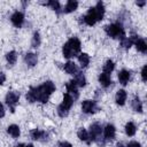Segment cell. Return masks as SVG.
<instances>
[{
    "instance_id": "obj_1",
    "label": "cell",
    "mask_w": 147,
    "mask_h": 147,
    "mask_svg": "<svg viewBox=\"0 0 147 147\" xmlns=\"http://www.w3.org/2000/svg\"><path fill=\"white\" fill-rule=\"evenodd\" d=\"M55 91V85L53 82L47 80L42 85L37 87H31L26 93V100L31 103L36 101H40L41 103H46L51 96V94Z\"/></svg>"
},
{
    "instance_id": "obj_2",
    "label": "cell",
    "mask_w": 147,
    "mask_h": 147,
    "mask_svg": "<svg viewBox=\"0 0 147 147\" xmlns=\"http://www.w3.org/2000/svg\"><path fill=\"white\" fill-rule=\"evenodd\" d=\"M103 15H105V6H103V3H102L101 1H99V2L95 5V7L90 8L88 11H87L82 18H83V21H84L87 25L92 26V25H94L96 22L101 21V20L103 18Z\"/></svg>"
},
{
    "instance_id": "obj_3",
    "label": "cell",
    "mask_w": 147,
    "mask_h": 147,
    "mask_svg": "<svg viewBox=\"0 0 147 147\" xmlns=\"http://www.w3.org/2000/svg\"><path fill=\"white\" fill-rule=\"evenodd\" d=\"M80 51V41L78 38L72 37L70 38L62 47V53L65 59H70L72 56H76Z\"/></svg>"
},
{
    "instance_id": "obj_4",
    "label": "cell",
    "mask_w": 147,
    "mask_h": 147,
    "mask_svg": "<svg viewBox=\"0 0 147 147\" xmlns=\"http://www.w3.org/2000/svg\"><path fill=\"white\" fill-rule=\"evenodd\" d=\"M105 31L106 33L111 37V38H121L123 39L125 37V31L124 28L122 25V23H113V24H108L105 26Z\"/></svg>"
},
{
    "instance_id": "obj_5",
    "label": "cell",
    "mask_w": 147,
    "mask_h": 147,
    "mask_svg": "<svg viewBox=\"0 0 147 147\" xmlns=\"http://www.w3.org/2000/svg\"><path fill=\"white\" fill-rule=\"evenodd\" d=\"M101 133H102L101 125H100L99 123H93V124L90 126V132H88L90 141H95L98 145L103 146L105 141L101 140Z\"/></svg>"
},
{
    "instance_id": "obj_6",
    "label": "cell",
    "mask_w": 147,
    "mask_h": 147,
    "mask_svg": "<svg viewBox=\"0 0 147 147\" xmlns=\"http://www.w3.org/2000/svg\"><path fill=\"white\" fill-rule=\"evenodd\" d=\"M20 100V93L17 92H8L6 95V103L9 106L10 111L14 113L15 111V106Z\"/></svg>"
},
{
    "instance_id": "obj_7",
    "label": "cell",
    "mask_w": 147,
    "mask_h": 147,
    "mask_svg": "<svg viewBox=\"0 0 147 147\" xmlns=\"http://www.w3.org/2000/svg\"><path fill=\"white\" fill-rule=\"evenodd\" d=\"M96 103L95 101H92V100H85L83 101L82 103V110L85 113V114H93L96 111Z\"/></svg>"
},
{
    "instance_id": "obj_8",
    "label": "cell",
    "mask_w": 147,
    "mask_h": 147,
    "mask_svg": "<svg viewBox=\"0 0 147 147\" xmlns=\"http://www.w3.org/2000/svg\"><path fill=\"white\" fill-rule=\"evenodd\" d=\"M65 88H67V91H68L67 93H69V94L72 96L74 100L78 99L79 94H78V88H77V84L75 83V80L68 82V83L65 84Z\"/></svg>"
},
{
    "instance_id": "obj_9",
    "label": "cell",
    "mask_w": 147,
    "mask_h": 147,
    "mask_svg": "<svg viewBox=\"0 0 147 147\" xmlns=\"http://www.w3.org/2000/svg\"><path fill=\"white\" fill-rule=\"evenodd\" d=\"M10 21H11V23H13L16 28H21V26L23 25V23H24V15H23V13H21V11H15V13L11 15Z\"/></svg>"
},
{
    "instance_id": "obj_10",
    "label": "cell",
    "mask_w": 147,
    "mask_h": 147,
    "mask_svg": "<svg viewBox=\"0 0 147 147\" xmlns=\"http://www.w3.org/2000/svg\"><path fill=\"white\" fill-rule=\"evenodd\" d=\"M31 134V138L34 139V140H42V141H46L48 139V133L46 131H40L38 129H34L30 132Z\"/></svg>"
},
{
    "instance_id": "obj_11",
    "label": "cell",
    "mask_w": 147,
    "mask_h": 147,
    "mask_svg": "<svg viewBox=\"0 0 147 147\" xmlns=\"http://www.w3.org/2000/svg\"><path fill=\"white\" fill-rule=\"evenodd\" d=\"M115 134H116V129L113 124H107L105 130H103V136H105V139L106 140H111L115 138Z\"/></svg>"
},
{
    "instance_id": "obj_12",
    "label": "cell",
    "mask_w": 147,
    "mask_h": 147,
    "mask_svg": "<svg viewBox=\"0 0 147 147\" xmlns=\"http://www.w3.org/2000/svg\"><path fill=\"white\" fill-rule=\"evenodd\" d=\"M126 98H127L126 91L125 90H118L117 93H116V96H115L116 103L119 105V106H123L125 103V101H126Z\"/></svg>"
},
{
    "instance_id": "obj_13",
    "label": "cell",
    "mask_w": 147,
    "mask_h": 147,
    "mask_svg": "<svg viewBox=\"0 0 147 147\" xmlns=\"http://www.w3.org/2000/svg\"><path fill=\"white\" fill-rule=\"evenodd\" d=\"M118 80H119V83L122 85H126L129 83V80H130V71H127L125 69L121 70L118 72Z\"/></svg>"
},
{
    "instance_id": "obj_14",
    "label": "cell",
    "mask_w": 147,
    "mask_h": 147,
    "mask_svg": "<svg viewBox=\"0 0 147 147\" xmlns=\"http://www.w3.org/2000/svg\"><path fill=\"white\" fill-rule=\"evenodd\" d=\"M64 71L67 74H70V75H76L78 72V68L77 65L75 64V62L72 61H68L65 64H64Z\"/></svg>"
},
{
    "instance_id": "obj_15",
    "label": "cell",
    "mask_w": 147,
    "mask_h": 147,
    "mask_svg": "<svg viewBox=\"0 0 147 147\" xmlns=\"http://www.w3.org/2000/svg\"><path fill=\"white\" fill-rule=\"evenodd\" d=\"M24 60H25L26 64H29L30 67H34L37 64V62H38V57H37V55L34 53H28V54H25Z\"/></svg>"
},
{
    "instance_id": "obj_16",
    "label": "cell",
    "mask_w": 147,
    "mask_h": 147,
    "mask_svg": "<svg viewBox=\"0 0 147 147\" xmlns=\"http://www.w3.org/2000/svg\"><path fill=\"white\" fill-rule=\"evenodd\" d=\"M99 82L101 83V85L103 87H108L111 84V79H110V75L106 74V72H101L99 76Z\"/></svg>"
},
{
    "instance_id": "obj_17",
    "label": "cell",
    "mask_w": 147,
    "mask_h": 147,
    "mask_svg": "<svg viewBox=\"0 0 147 147\" xmlns=\"http://www.w3.org/2000/svg\"><path fill=\"white\" fill-rule=\"evenodd\" d=\"M72 103H74V99H72V96H71L69 93H64V95H63V101H62L61 106H63L65 109L69 110V109L71 108Z\"/></svg>"
},
{
    "instance_id": "obj_18",
    "label": "cell",
    "mask_w": 147,
    "mask_h": 147,
    "mask_svg": "<svg viewBox=\"0 0 147 147\" xmlns=\"http://www.w3.org/2000/svg\"><path fill=\"white\" fill-rule=\"evenodd\" d=\"M134 45H136V47H137V49L139 52H141V53H146L147 52V45H146V42H145L144 39L137 38L134 40Z\"/></svg>"
},
{
    "instance_id": "obj_19",
    "label": "cell",
    "mask_w": 147,
    "mask_h": 147,
    "mask_svg": "<svg viewBox=\"0 0 147 147\" xmlns=\"http://www.w3.org/2000/svg\"><path fill=\"white\" fill-rule=\"evenodd\" d=\"M77 7H78V2H77V1H75V0H69V1L67 2V5H65L63 11H64V13H71V11H74V10H76Z\"/></svg>"
},
{
    "instance_id": "obj_20",
    "label": "cell",
    "mask_w": 147,
    "mask_h": 147,
    "mask_svg": "<svg viewBox=\"0 0 147 147\" xmlns=\"http://www.w3.org/2000/svg\"><path fill=\"white\" fill-rule=\"evenodd\" d=\"M78 61H79L82 68H86L88 65V63H90V56L86 53H80L78 55Z\"/></svg>"
},
{
    "instance_id": "obj_21",
    "label": "cell",
    "mask_w": 147,
    "mask_h": 147,
    "mask_svg": "<svg viewBox=\"0 0 147 147\" xmlns=\"http://www.w3.org/2000/svg\"><path fill=\"white\" fill-rule=\"evenodd\" d=\"M75 83L77 84V86H80V87H83V86H85L86 85V78H85V76L82 74V72H77L76 75H75Z\"/></svg>"
},
{
    "instance_id": "obj_22",
    "label": "cell",
    "mask_w": 147,
    "mask_h": 147,
    "mask_svg": "<svg viewBox=\"0 0 147 147\" xmlns=\"http://www.w3.org/2000/svg\"><path fill=\"white\" fill-rule=\"evenodd\" d=\"M7 132L13 137V138H18L20 137V127L16 125V124H11V125H9L8 126V129H7Z\"/></svg>"
},
{
    "instance_id": "obj_23",
    "label": "cell",
    "mask_w": 147,
    "mask_h": 147,
    "mask_svg": "<svg viewBox=\"0 0 147 147\" xmlns=\"http://www.w3.org/2000/svg\"><path fill=\"white\" fill-rule=\"evenodd\" d=\"M77 136H78V138L80 139V140H83V141H86L87 144H91V141H90V138H88V132L84 129V127H80L79 130H78V132H77Z\"/></svg>"
},
{
    "instance_id": "obj_24",
    "label": "cell",
    "mask_w": 147,
    "mask_h": 147,
    "mask_svg": "<svg viewBox=\"0 0 147 147\" xmlns=\"http://www.w3.org/2000/svg\"><path fill=\"white\" fill-rule=\"evenodd\" d=\"M132 108L137 113H142V103H141V101H140V99L138 96H136L132 100Z\"/></svg>"
},
{
    "instance_id": "obj_25",
    "label": "cell",
    "mask_w": 147,
    "mask_h": 147,
    "mask_svg": "<svg viewBox=\"0 0 147 147\" xmlns=\"http://www.w3.org/2000/svg\"><path fill=\"white\" fill-rule=\"evenodd\" d=\"M6 60H7V62H8L10 65L15 64V62H16V60H17V54H16V52H15V51L8 52V53L6 54Z\"/></svg>"
},
{
    "instance_id": "obj_26",
    "label": "cell",
    "mask_w": 147,
    "mask_h": 147,
    "mask_svg": "<svg viewBox=\"0 0 147 147\" xmlns=\"http://www.w3.org/2000/svg\"><path fill=\"white\" fill-rule=\"evenodd\" d=\"M114 68H115L114 62H113L111 60H107L106 63H105V65H103V71H102V72H106V74L110 75V72L114 70Z\"/></svg>"
},
{
    "instance_id": "obj_27",
    "label": "cell",
    "mask_w": 147,
    "mask_h": 147,
    "mask_svg": "<svg viewBox=\"0 0 147 147\" xmlns=\"http://www.w3.org/2000/svg\"><path fill=\"white\" fill-rule=\"evenodd\" d=\"M125 132L130 137L134 136V133H136V125H134V123H132V122L126 123V125H125Z\"/></svg>"
},
{
    "instance_id": "obj_28",
    "label": "cell",
    "mask_w": 147,
    "mask_h": 147,
    "mask_svg": "<svg viewBox=\"0 0 147 147\" xmlns=\"http://www.w3.org/2000/svg\"><path fill=\"white\" fill-rule=\"evenodd\" d=\"M46 6L52 7V9H54L56 13H60V11H61L60 2H59V1H56V0H49L48 2H46Z\"/></svg>"
},
{
    "instance_id": "obj_29",
    "label": "cell",
    "mask_w": 147,
    "mask_h": 147,
    "mask_svg": "<svg viewBox=\"0 0 147 147\" xmlns=\"http://www.w3.org/2000/svg\"><path fill=\"white\" fill-rule=\"evenodd\" d=\"M31 45H32V47H38V46L40 45V36H39L38 32H34V33H33Z\"/></svg>"
},
{
    "instance_id": "obj_30",
    "label": "cell",
    "mask_w": 147,
    "mask_h": 147,
    "mask_svg": "<svg viewBox=\"0 0 147 147\" xmlns=\"http://www.w3.org/2000/svg\"><path fill=\"white\" fill-rule=\"evenodd\" d=\"M57 114H59V116L60 117H65V116H68V114H69V110L68 109H65L63 106H59L57 107Z\"/></svg>"
},
{
    "instance_id": "obj_31",
    "label": "cell",
    "mask_w": 147,
    "mask_h": 147,
    "mask_svg": "<svg viewBox=\"0 0 147 147\" xmlns=\"http://www.w3.org/2000/svg\"><path fill=\"white\" fill-rule=\"evenodd\" d=\"M141 78L144 82L147 80V65H144L142 67V70H141Z\"/></svg>"
},
{
    "instance_id": "obj_32",
    "label": "cell",
    "mask_w": 147,
    "mask_h": 147,
    "mask_svg": "<svg viewBox=\"0 0 147 147\" xmlns=\"http://www.w3.org/2000/svg\"><path fill=\"white\" fill-rule=\"evenodd\" d=\"M59 147H72V145L70 142H68V141H61L59 144Z\"/></svg>"
},
{
    "instance_id": "obj_33",
    "label": "cell",
    "mask_w": 147,
    "mask_h": 147,
    "mask_svg": "<svg viewBox=\"0 0 147 147\" xmlns=\"http://www.w3.org/2000/svg\"><path fill=\"white\" fill-rule=\"evenodd\" d=\"M127 147H141V146H140V144L138 141H130L127 144Z\"/></svg>"
},
{
    "instance_id": "obj_34",
    "label": "cell",
    "mask_w": 147,
    "mask_h": 147,
    "mask_svg": "<svg viewBox=\"0 0 147 147\" xmlns=\"http://www.w3.org/2000/svg\"><path fill=\"white\" fill-rule=\"evenodd\" d=\"M5 80H6V75L2 71H0V85H2L5 83Z\"/></svg>"
},
{
    "instance_id": "obj_35",
    "label": "cell",
    "mask_w": 147,
    "mask_h": 147,
    "mask_svg": "<svg viewBox=\"0 0 147 147\" xmlns=\"http://www.w3.org/2000/svg\"><path fill=\"white\" fill-rule=\"evenodd\" d=\"M5 116V108H3V106L0 103V118H2Z\"/></svg>"
},
{
    "instance_id": "obj_36",
    "label": "cell",
    "mask_w": 147,
    "mask_h": 147,
    "mask_svg": "<svg viewBox=\"0 0 147 147\" xmlns=\"http://www.w3.org/2000/svg\"><path fill=\"white\" fill-rule=\"evenodd\" d=\"M145 3H146L145 1H138V2H137V5H138V6H140V7H142V6H145Z\"/></svg>"
},
{
    "instance_id": "obj_37",
    "label": "cell",
    "mask_w": 147,
    "mask_h": 147,
    "mask_svg": "<svg viewBox=\"0 0 147 147\" xmlns=\"http://www.w3.org/2000/svg\"><path fill=\"white\" fill-rule=\"evenodd\" d=\"M116 147H124V145H123L122 142H118V144L116 145Z\"/></svg>"
},
{
    "instance_id": "obj_38",
    "label": "cell",
    "mask_w": 147,
    "mask_h": 147,
    "mask_svg": "<svg viewBox=\"0 0 147 147\" xmlns=\"http://www.w3.org/2000/svg\"><path fill=\"white\" fill-rule=\"evenodd\" d=\"M24 147H34L32 144H29V145H24Z\"/></svg>"
},
{
    "instance_id": "obj_39",
    "label": "cell",
    "mask_w": 147,
    "mask_h": 147,
    "mask_svg": "<svg viewBox=\"0 0 147 147\" xmlns=\"http://www.w3.org/2000/svg\"><path fill=\"white\" fill-rule=\"evenodd\" d=\"M15 147H24V145H23V144H18V145H16Z\"/></svg>"
}]
</instances>
